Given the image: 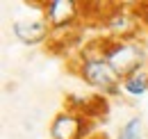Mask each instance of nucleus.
Returning a JSON list of instances; mask_svg holds the SVG:
<instances>
[{
  "label": "nucleus",
  "instance_id": "nucleus-1",
  "mask_svg": "<svg viewBox=\"0 0 148 139\" xmlns=\"http://www.w3.org/2000/svg\"><path fill=\"white\" fill-rule=\"evenodd\" d=\"M73 71L75 75L93 91H98L103 98H114V96H121V78L116 75V71L107 64V59L100 55L98 46L96 48H84V50L77 52L73 62Z\"/></svg>",
  "mask_w": 148,
  "mask_h": 139
},
{
  "label": "nucleus",
  "instance_id": "nucleus-6",
  "mask_svg": "<svg viewBox=\"0 0 148 139\" xmlns=\"http://www.w3.org/2000/svg\"><path fill=\"white\" fill-rule=\"evenodd\" d=\"M12 34L18 39L23 46H43L50 36H53V30L48 25V21L43 16L37 18H18L12 23Z\"/></svg>",
  "mask_w": 148,
  "mask_h": 139
},
{
  "label": "nucleus",
  "instance_id": "nucleus-7",
  "mask_svg": "<svg viewBox=\"0 0 148 139\" xmlns=\"http://www.w3.org/2000/svg\"><path fill=\"white\" fill-rule=\"evenodd\" d=\"M121 87H123V94H128V96H132V98L146 96L148 94V66L134 71V73H130L128 78H123Z\"/></svg>",
  "mask_w": 148,
  "mask_h": 139
},
{
  "label": "nucleus",
  "instance_id": "nucleus-3",
  "mask_svg": "<svg viewBox=\"0 0 148 139\" xmlns=\"http://www.w3.org/2000/svg\"><path fill=\"white\" fill-rule=\"evenodd\" d=\"M50 139H91L93 137V119L75 112V109H59L50 121Z\"/></svg>",
  "mask_w": 148,
  "mask_h": 139
},
{
  "label": "nucleus",
  "instance_id": "nucleus-8",
  "mask_svg": "<svg viewBox=\"0 0 148 139\" xmlns=\"http://www.w3.org/2000/svg\"><path fill=\"white\" fill-rule=\"evenodd\" d=\"M116 139H144V121H141V116H130L128 121L119 128Z\"/></svg>",
  "mask_w": 148,
  "mask_h": 139
},
{
  "label": "nucleus",
  "instance_id": "nucleus-4",
  "mask_svg": "<svg viewBox=\"0 0 148 139\" xmlns=\"http://www.w3.org/2000/svg\"><path fill=\"white\" fill-rule=\"evenodd\" d=\"M84 7L75 0H46L41 7V16L48 21L53 34H62L73 30L75 25L82 21Z\"/></svg>",
  "mask_w": 148,
  "mask_h": 139
},
{
  "label": "nucleus",
  "instance_id": "nucleus-5",
  "mask_svg": "<svg viewBox=\"0 0 148 139\" xmlns=\"http://www.w3.org/2000/svg\"><path fill=\"white\" fill-rule=\"evenodd\" d=\"M100 21L107 30V36H114V39H137L139 25H141V18L137 16V12L125 5H110L107 12L100 16Z\"/></svg>",
  "mask_w": 148,
  "mask_h": 139
},
{
  "label": "nucleus",
  "instance_id": "nucleus-9",
  "mask_svg": "<svg viewBox=\"0 0 148 139\" xmlns=\"http://www.w3.org/2000/svg\"><path fill=\"white\" fill-rule=\"evenodd\" d=\"M91 139H107V137H105V135H103V137H91Z\"/></svg>",
  "mask_w": 148,
  "mask_h": 139
},
{
  "label": "nucleus",
  "instance_id": "nucleus-2",
  "mask_svg": "<svg viewBox=\"0 0 148 139\" xmlns=\"http://www.w3.org/2000/svg\"><path fill=\"white\" fill-rule=\"evenodd\" d=\"M100 55L107 59L116 75L123 80L130 73L146 66V48L139 39H114V36H103L98 43Z\"/></svg>",
  "mask_w": 148,
  "mask_h": 139
}]
</instances>
